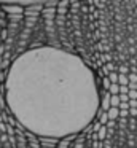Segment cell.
<instances>
[{
	"instance_id": "2",
	"label": "cell",
	"mask_w": 137,
	"mask_h": 148,
	"mask_svg": "<svg viewBox=\"0 0 137 148\" xmlns=\"http://www.w3.org/2000/svg\"><path fill=\"white\" fill-rule=\"evenodd\" d=\"M53 2H56V0H0V3L14 5V7H35V5L53 3Z\"/></svg>"
},
{
	"instance_id": "1",
	"label": "cell",
	"mask_w": 137,
	"mask_h": 148,
	"mask_svg": "<svg viewBox=\"0 0 137 148\" xmlns=\"http://www.w3.org/2000/svg\"><path fill=\"white\" fill-rule=\"evenodd\" d=\"M5 102L29 134L67 140L91 127L104 100L94 70L80 56L56 46H38L10 65Z\"/></svg>"
}]
</instances>
